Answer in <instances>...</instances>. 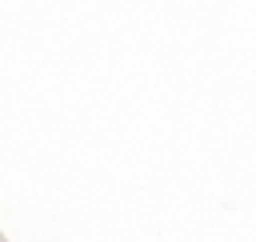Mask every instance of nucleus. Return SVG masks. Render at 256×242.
I'll return each instance as SVG.
<instances>
[]
</instances>
